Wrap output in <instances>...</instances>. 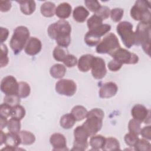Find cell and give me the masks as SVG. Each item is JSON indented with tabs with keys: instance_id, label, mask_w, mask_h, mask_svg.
Instances as JSON below:
<instances>
[{
	"instance_id": "cell-1",
	"label": "cell",
	"mask_w": 151,
	"mask_h": 151,
	"mask_svg": "<svg viewBox=\"0 0 151 151\" xmlns=\"http://www.w3.org/2000/svg\"><path fill=\"white\" fill-rule=\"evenodd\" d=\"M71 27L69 22L60 19L48 26L47 32L49 37L55 40L59 47L67 48L71 42Z\"/></svg>"
},
{
	"instance_id": "cell-2",
	"label": "cell",
	"mask_w": 151,
	"mask_h": 151,
	"mask_svg": "<svg viewBox=\"0 0 151 151\" xmlns=\"http://www.w3.org/2000/svg\"><path fill=\"white\" fill-rule=\"evenodd\" d=\"M104 117V113L101 109L95 108L88 111L87 119L81 126L88 133L89 137L95 135L101 130Z\"/></svg>"
},
{
	"instance_id": "cell-3",
	"label": "cell",
	"mask_w": 151,
	"mask_h": 151,
	"mask_svg": "<svg viewBox=\"0 0 151 151\" xmlns=\"http://www.w3.org/2000/svg\"><path fill=\"white\" fill-rule=\"evenodd\" d=\"M150 22H140L134 32V45H141L146 54L150 55Z\"/></svg>"
},
{
	"instance_id": "cell-4",
	"label": "cell",
	"mask_w": 151,
	"mask_h": 151,
	"mask_svg": "<svg viewBox=\"0 0 151 151\" xmlns=\"http://www.w3.org/2000/svg\"><path fill=\"white\" fill-rule=\"evenodd\" d=\"M29 34V29L25 26H18L14 29L9 45L15 54H19L25 48L30 38Z\"/></svg>"
},
{
	"instance_id": "cell-5",
	"label": "cell",
	"mask_w": 151,
	"mask_h": 151,
	"mask_svg": "<svg viewBox=\"0 0 151 151\" xmlns=\"http://www.w3.org/2000/svg\"><path fill=\"white\" fill-rule=\"evenodd\" d=\"M150 2L144 0L136 1L130 9V15L136 21L150 22Z\"/></svg>"
},
{
	"instance_id": "cell-6",
	"label": "cell",
	"mask_w": 151,
	"mask_h": 151,
	"mask_svg": "<svg viewBox=\"0 0 151 151\" xmlns=\"http://www.w3.org/2000/svg\"><path fill=\"white\" fill-rule=\"evenodd\" d=\"M120 47L117 36L111 32L107 34L97 44L96 50L99 54H108L110 55Z\"/></svg>"
},
{
	"instance_id": "cell-7",
	"label": "cell",
	"mask_w": 151,
	"mask_h": 151,
	"mask_svg": "<svg viewBox=\"0 0 151 151\" xmlns=\"http://www.w3.org/2000/svg\"><path fill=\"white\" fill-rule=\"evenodd\" d=\"M116 31L126 47L130 48L134 45V32L133 31V25L130 22H120L117 25Z\"/></svg>"
},
{
	"instance_id": "cell-8",
	"label": "cell",
	"mask_w": 151,
	"mask_h": 151,
	"mask_svg": "<svg viewBox=\"0 0 151 151\" xmlns=\"http://www.w3.org/2000/svg\"><path fill=\"white\" fill-rule=\"evenodd\" d=\"M110 29V25L103 24L93 29L89 30L84 36L86 44L90 47L97 45L100 42L101 37L109 32Z\"/></svg>"
},
{
	"instance_id": "cell-9",
	"label": "cell",
	"mask_w": 151,
	"mask_h": 151,
	"mask_svg": "<svg viewBox=\"0 0 151 151\" xmlns=\"http://www.w3.org/2000/svg\"><path fill=\"white\" fill-rule=\"evenodd\" d=\"M74 140L72 150H85L88 147V133L82 126H77L74 130Z\"/></svg>"
},
{
	"instance_id": "cell-10",
	"label": "cell",
	"mask_w": 151,
	"mask_h": 151,
	"mask_svg": "<svg viewBox=\"0 0 151 151\" xmlns=\"http://www.w3.org/2000/svg\"><path fill=\"white\" fill-rule=\"evenodd\" d=\"M110 55L122 64H135L139 61L137 55L121 47L116 50Z\"/></svg>"
},
{
	"instance_id": "cell-11",
	"label": "cell",
	"mask_w": 151,
	"mask_h": 151,
	"mask_svg": "<svg viewBox=\"0 0 151 151\" xmlns=\"http://www.w3.org/2000/svg\"><path fill=\"white\" fill-rule=\"evenodd\" d=\"M55 88L58 94L70 97L76 93L77 85L72 80L61 79L56 83Z\"/></svg>"
},
{
	"instance_id": "cell-12",
	"label": "cell",
	"mask_w": 151,
	"mask_h": 151,
	"mask_svg": "<svg viewBox=\"0 0 151 151\" xmlns=\"http://www.w3.org/2000/svg\"><path fill=\"white\" fill-rule=\"evenodd\" d=\"M18 83L12 76L4 77L1 83V90L5 95L17 94Z\"/></svg>"
},
{
	"instance_id": "cell-13",
	"label": "cell",
	"mask_w": 151,
	"mask_h": 151,
	"mask_svg": "<svg viewBox=\"0 0 151 151\" xmlns=\"http://www.w3.org/2000/svg\"><path fill=\"white\" fill-rule=\"evenodd\" d=\"M91 74L96 79H101L107 73L104 60L100 57H94L91 64Z\"/></svg>"
},
{
	"instance_id": "cell-14",
	"label": "cell",
	"mask_w": 151,
	"mask_h": 151,
	"mask_svg": "<svg viewBox=\"0 0 151 151\" xmlns=\"http://www.w3.org/2000/svg\"><path fill=\"white\" fill-rule=\"evenodd\" d=\"M131 114L133 119L140 123H149L150 122V110L142 104H137L134 105L131 110Z\"/></svg>"
},
{
	"instance_id": "cell-15",
	"label": "cell",
	"mask_w": 151,
	"mask_h": 151,
	"mask_svg": "<svg viewBox=\"0 0 151 151\" xmlns=\"http://www.w3.org/2000/svg\"><path fill=\"white\" fill-rule=\"evenodd\" d=\"M50 142L53 150H67V141L65 136L59 133L52 134L50 138Z\"/></svg>"
},
{
	"instance_id": "cell-16",
	"label": "cell",
	"mask_w": 151,
	"mask_h": 151,
	"mask_svg": "<svg viewBox=\"0 0 151 151\" xmlns=\"http://www.w3.org/2000/svg\"><path fill=\"white\" fill-rule=\"evenodd\" d=\"M42 48L41 41L36 37H30L25 48V52L29 55H35L38 54Z\"/></svg>"
},
{
	"instance_id": "cell-17",
	"label": "cell",
	"mask_w": 151,
	"mask_h": 151,
	"mask_svg": "<svg viewBox=\"0 0 151 151\" xmlns=\"http://www.w3.org/2000/svg\"><path fill=\"white\" fill-rule=\"evenodd\" d=\"M118 90L117 84L112 81L103 84L99 90V96L103 99L110 98L114 96Z\"/></svg>"
},
{
	"instance_id": "cell-18",
	"label": "cell",
	"mask_w": 151,
	"mask_h": 151,
	"mask_svg": "<svg viewBox=\"0 0 151 151\" xmlns=\"http://www.w3.org/2000/svg\"><path fill=\"white\" fill-rule=\"evenodd\" d=\"M94 57L93 55L88 54L81 55L77 62L78 70L81 72H87L89 71L91 69Z\"/></svg>"
},
{
	"instance_id": "cell-19",
	"label": "cell",
	"mask_w": 151,
	"mask_h": 151,
	"mask_svg": "<svg viewBox=\"0 0 151 151\" xmlns=\"http://www.w3.org/2000/svg\"><path fill=\"white\" fill-rule=\"evenodd\" d=\"M20 144H21V141L18 133L12 132L6 133V137L5 140V145L6 146L12 147L14 149V150H20L19 148H18V146Z\"/></svg>"
},
{
	"instance_id": "cell-20",
	"label": "cell",
	"mask_w": 151,
	"mask_h": 151,
	"mask_svg": "<svg viewBox=\"0 0 151 151\" xmlns=\"http://www.w3.org/2000/svg\"><path fill=\"white\" fill-rule=\"evenodd\" d=\"M71 11V5L67 2H63L57 6L55 14L61 19H64L70 17Z\"/></svg>"
},
{
	"instance_id": "cell-21",
	"label": "cell",
	"mask_w": 151,
	"mask_h": 151,
	"mask_svg": "<svg viewBox=\"0 0 151 151\" xmlns=\"http://www.w3.org/2000/svg\"><path fill=\"white\" fill-rule=\"evenodd\" d=\"M88 15V11L83 6H78L76 7L73 12L74 19L80 23L84 22Z\"/></svg>"
},
{
	"instance_id": "cell-22",
	"label": "cell",
	"mask_w": 151,
	"mask_h": 151,
	"mask_svg": "<svg viewBox=\"0 0 151 151\" xmlns=\"http://www.w3.org/2000/svg\"><path fill=\"white\" fill-rule=\"evenodd\" d=\"M19 4L21 11L25 15H31L35 10L36 4L34 1H17Z\"/></svg>"
},
{
	"instance_id": "cell-23",
	"label": "cell",
	"mask_w": 151,
	"mask_h": 151,
	"mask_svg": "<svg viewBox=\"0 0 151 151\" xmlns=\"http://www.w3.org/2000/svg\"><path fill=\"white\" fill-rule=\"evenodd\" d=\"M55 5L50 1L43 3L40 7V12L45 17H52L55 13Z\"/></svg>"
},
{
	"instance_id": "cell-24",
	"label": "cell",
	"mask_w": 151,
	"mask_h": 151,
	"mask_svg": "<svg viewBox=\"0 0 151 151\" xmlns=\"http://www.w3.org/2000/svg\"><path fill=\"white\" fill-rule=\"evenodd\" d=\"M88 113L87 109L83 106L77 105L74 106L71 111V114L73 116L76 121H81L86 118Z\"/></svg>"
},
{
	"instance_id": "cell-25",
	"label": "cell",
	"mask_w": 151,
	"mask_h": 151,
	"mask_svg": "<svg viewBox=\"0 0 151 151\" xmlns=\"http://www.w3.org/2000/svg\"><path fill=\"white\" fill-rule=\"evenodd\" d=\"M66 73L65 67L61 64H55L53 65L50 70V75L54 78H63Z\"/></svg>"
},
{
	"instance_id": "cell-26",
	"label": "cell",
	"mask_w": 151,
	"mask_h": 151,
	"mask_svg": "<svg viewBox=\"0 0 151 151\" xmlns=\"http://www.w3.org/2000/svg\"><path fill=\"white\" fill-rule=\"evenodd\" d=\"M104 151L111 150H120V146L119 140L113 137H109L106 138L104 146L101 149Z\"/></svg>"
},
{
	"instance_id": "cell-27",
	"label": "cell",
	"mask_w": 151,
	"mask_h": 151,
	"mask_svg": "<svg viewBox=\"0 0 151 151\" xmlns=\"http://www.w3.org/2000/svg\"><path fill=\"white\" fill-rule=\"evenodd\" d=\"M76 121V119L71 113H67L61 117L60 124L63 129H69L74 126Z\"/></svg>"
},
{
	"instance_id": "cell-28",
	"label": "cell",
	"mask_w": 151,
	"mask_h": 151,
	"mask_svg": "<svg viewBox=\"0 0 151 151\" xmlns=\"http://www.w3.org/2000/svg\"><path fill=\"white\" fill-rule=\"evenodd\" d=\"M105 140L106 138L101 135H94L91 137L89 144L93 149L97 150L103 148Z\"/></svg>"
},
{
	"instance_id": "cell-29",
	"label": "cell",
	"mask_w": 151,
	"mask_h": 151,
	"mask_svg": "<svg viewBox=\"0 0 151 151\" xmlns=\"http://www.w3.org/2000/svg\"><path fill=\"white\" fill-rule=\"evenodd\" d=\"M19 136L21 138V144L24 145H30L35 141V135L30 132L22 130L19 132Z\"/></svg>"
},
{
	"instance_id": "cell-30",
	"label": "cell",
	"mask_w": 151,
	"mask_h": 151,
	"mask_svg": "<svg viewBox=\"0 0 151 151\" xmlns=\"http://www.w3.org/2000/svg\"><path fill=\"white\" fill-rule=\"evenodd\" d=\"M31 92V88L29 85L24 81H20L18 83V89L17 95L20 98L27 97Z\"/></svg>"
},
{
	"instance_id": "cell-31",
	"label": "cell",
	"mask_w": 151,
	"mask_h": 151,
	"mask_svg": "<svg viewBox=\"0 0 151 151\" xmlns=\"http://www.w3.org/2000/svg\"><path fill=\"white\" fill-rule=\"evenodd\" d=\"M7 127L9 132L19 133L21 129L20 120L17 119L12 117L8 120Z\"/></svg>"
},
{
	"instance_id": "cell-32",
	"label": "cell",
	"mask_w": 151,
	"mask_h": 151,
	"mask_svg": "<svg viewBox=\"0 0 151 151\" xmlns=\"http://www.w3.org/2000/svg\"><path fill=\"white\" fill-rule=\"evenodd\" d=\"M134 147V150L137 151H150L151 150V145L146 139H139Z\"/></svg>"
},
{
	"instance_id": "cell-33",
	"label": "cell",
	"mask_w": 151,
	"mask_h": 151,
	"mask_svg": "<svg viewBox=\"0 0 151 151\" xmlns=\"http://www.w3.org/2000/svg\"><path fill=\"white\" fill-rule=\"evenodd\" d=\"M103 24V19L96 14L93 15L87 21V25L89 30L93 29Z\"/></svg>"
},
{
	"instance_id": "cell-34",
	"label": "cell",
	"mask_w": 151,
	"mask_h": 151,
	"mask_svg": "<svg viewBox=\"0 0 151 151\" xmlns=\"http://www.w3.org/2000/svg\"><path fill=\"white\" fill-rule=\"evenodd\" d=\"M25 113L26 112L24 107L20 104H18L12 107L11 116L13 118H15L21 120L24 117Z\"/></svg>"
},
{
	"instance_id": "cell-35",
	"label": "cell",
	"mask_w": 151,
	"mask_h": 151,
	"mask_svg": "<svg viewBox=\"0 0 151 151\" xmlns=\"http://www.w3.org/2000/svg\"><path fill=\"white\" fill-rule=\"evenodd\" d=\"M8 50L6 45L4 44H1V58H0V65L2 68L7 65L9 62V58L8 57Z\"/></svg>"
},
{
	"instance_id": "cell-36",
	"label": "cell",
	"mask_w": 151,
	"mask_h": 151,
	"mask_svg": "<svg viewBox=\"0 0 151 151\" xmlns=\"http://www.w3.org/2000/svg\"><path fill=\"white\" fill-rule=\"evenodd\" d=\"M141 123L134 119H131L128 124V129L129 132L136 135L140 134L141 130Z\"/></svg>"
},
{
	"instance_id": "cell-37",
	"label": "cell",
	"mask_w": 151,
	"mask_h": 151,
	"mask_svg": "<svg viewBox=\"0 0 151 151\" xmlns=\"http://www.w3.org/2000/svg\"><path fill=\"white\" fill-rule=\"evenodd\" d=\"M20 101V97L17 94L5 95L4 98V102L12 107L19 104Z\"/></svg>"
},
{
	"instance_id": "cell-38",
	"label": "cell",
	"mask_w": 151,
	"mask_h": 151,
	"mask_svg": "<svg viewBox=\"0 0 151 151\" xmlns=\"http://www.w3.org/2000/svg\"><path fill=\"white\" fill-rule=\"evenodd\" d=\"M123 14H124V10L122 8H116L112 9L110 11V15L113 21L115 22H117L122 19L123 16Z\"/></svg>"
},
{
	"instance_id": "cell-39",
	"label": "cell",
	"mask_w": 151,
	"mask_h": 151,
	"mask_svg": "<svg viewBox=\"0 0 151 151\" xmlns=\"http://www.w3.org/2000/svg\"><path fill=\"white\" fill-rule=\"evenodd\" d=\"M53 57L57 61H63L65 58L67 54L65 51L62 48V47L57 46L55 47L53 51Z\"/></svg>"
},
{
	"instance_id": "cell-40",
	"label": "cell",
	"mask_w": 151,
	"mask_h": 151,
	"mask_svg": "<svg viewBox=\"0 0 151 151\" xmlns=\"http://www.w3.org/2000/svg\"><path fill=\"white\" fill-rule=\"evenodd\" d=\"M84 4L86 7L91 12L96 13L101 7V5L96 0H86Z\"/></svg>"
},
{
	"instance_id": "cell-41",
	"label": "cell",
	"mask_w": 151,
	"mask_h": 151,
	"mask_svg": "<svg viewBox=\"0 0 151 151\" xmlns=\"http://www.w3.org/2000/svg\"><path fill=\"white\" fill-rule=\"evenodd\" d=\"M139 139V138L138 137L137 135L130 132L127 133L124 137V140L126 144L130 147H134Z\"/></svg>"
},
{
	"instance_id": "cell-42",
	"label": "cell",
	"mask_w": 151,
	"mask_h": 151,
	"mask_svg": "<svg viewBox=\"0 0 151 151\" xmlns=\"http://www.w3.org/2000/svg\"><path fill=\"white\" fill-rule=\"evenodd\" d=\"M64 64L67 67H73L77 64V58L73 54H67L65 58L63 61Z\"/></svg>"
},
{
	"instance_id": "cell-43",
	"label": "cell",
	"mask_w": 151,
	"mask_h": 151,
	"mask_svg": "<svg viewBox=\"0 0 151 151\" xmlns=\"http://www.w3.org/2000/svg\"><path fill=\"white\" fill-rule=\"evenodd\" d=\"M110 8L107 6H101L99 10L95 13V14L97 15L100 17L103 20L106 19L110 16Z\"/></svg>"
},
{
	"instance_id": "cell-44",
	"label": "cell",
	"mask_w": 151,
	"mask_h": 151,
	"mask_svg": "<svg viewBox=\"0 0 151 151\" xmlns=\"http://www.w3.org/2000/svg\"><path fill=\"white\" fill-rule=\"evenodd\" d=\"M12 107L9 105L4 103L0 106V116L8 117L11 115Z\"/></svg>"
},
{
	"instance_id": "cell-45",
	"label": "cell",
	"mask_w": 151,
	"mask_h": 151,
	"mask_svg": "<svg viewBox=\"0 0 151 151\" xmlns=\"http://www.w3.org/2000/svg\"><path fill=\"white\" fill-rule=\"evenodd\" d=\"M122 65L121 63L113 58L108 63L107 67L110 71L115 72L119 71L122 68Z\"/></svg>"
},
{
	"instance_id": "cell-46",
	"label": "cell",
	"mask_w": 151,
	"mask_h": 151,
	"mask_svg": "<svg viewBox=\"0 0 151 151\" xmlns=\"http://www.w3.org/2000/svg\"><path fill=\"white\" fill-rule=\"evenodd\" d=\"M140 134L141 136L147 140L151 139V126H147L144 127L143 129H141Z\"/></svg>"
},
{
	"instance_id": "cell-47",
	"label": "cell",
	"mask_w": 151,
	"mask_h": 151,
	"mask_svg": "<svg viewBox=\"0 0 151 151\" xmlns=\"http://www.w3.org/2000/svg\"><path fill=\"white\" fill-rule=\"evenodd\" d=\"M11 8V2L9 1H1L0 2V11L3 12H7L10 10Z\"/></svg>"
},
{
	"instance_id": "cell-48",
	"label": "cell",
	"mask_w": 151,
	"mask_h": 151,
	"mask_svg": "<svg viewBox=\"0 0 151 151\" xmlns=\"http://www.w3.org/2000/svg\"><path fill=\"white\" fill-rule=\"evenodd\" d=\"M0 42L1 44H3L9 35V30L6 28H0Z\"/></svg>"
},
{
	"instance_id": "cell-49",
	"label": "cell",
	"mask_w": 151,
	"mask_h": 151,
	"mask_svg": "<svg viewBox=\"0 0 151 151\" xmlns=\"http://www.w3.org/2000/svg\"><path fill=\"white\" fill-rule=\"evenodd\" d=\"M0 122H1V123H0L1 124V130H2L8 124V121L7 120V117L0 116Z\"/></svg>"
},
{
	"instance_id": "cell-50",
	"label": "cell",
	"mask_w": 151,
	"mask_h": 151,
	"mask_svg": "<svg viewBox=\"0 0 151 151\" xmlns=\"http://www.w3.org/2000/svg\"><path fill=\"white\" fill-rule=\"evenodd\" d=\"M6 137V133H4L2 130H1L0 131V145H2L3 143H5Z\"/></svg>"
}]
</instances>
